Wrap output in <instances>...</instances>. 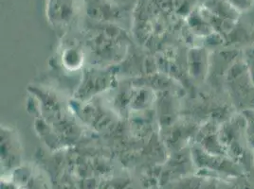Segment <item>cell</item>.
I'll list each match as a JSON object with an SVG mask.
<instances>
[{
  "label": "cell",
  "mask_w": 254,
  "mask_h": 189,
  "mask_svg": "<svg viewBox=\"0 0 254 189\" xmlns=\"http://www.w3.org/2000/svg\"><path fill=\"white\" fill-rule=\"evenodd\" d=\"M219 139L226 153L245 169L247 161L253 163V155L248 153L250 147L247 139V118L234 116L219 126Z\"/></svg>",
  "instance_id": "cell-1"
},
{
  "label": "cell",
  "mask_w": 254,
  "mask_h": 189,
  "mask_svg": "<svg viewBox=\"0 0 254 189\" xmlns=\"http://www.w3.org/2000/svg\"><path fill=\"white\" fill-rule=\"evenodd\" d=\"M190 73L196 79H204L208 73L209 56L205 48L197 47L190 50Z\"/></svg>",
  "instance_id": "cell-2"
},
{
  "label": "cell",
  "mask_w": 254,
  "mask_h": 189,
  "mask_svg": "<svg viewBox=\"0 0 254 189\" xmlns=\"http://www.w3.org/2000/svg\"><path fill=\"white\" fill-rule=\"evenodd\" d=\"M64 65L69 69H75L80 66L82 63V55L79 51H76L73 48L66 50L64 54Z\"/></svg>",
  "instance_id": "cell-3"
},
{
  "label": "cell",
  "mask_w": 254,
  "mask_h": 189,
  "mask_svg": "<svg viewBox=\"0 0 254 189\" xmlns=\"http://www.w3.org/2000/svg\"><path fill=\"white\" fill-rule=\"evenodd\" d=\"M244 63H245L246 67H247L249 76L252 80V83L254 85V47L248 49L245 52Z\"/></svg>",
  "instance_id": "cell-4"
},
{
  "label": "cell",
  "mask_w": 254,
  "mask_h": 189,
  "mask_svg": "<svg viewBox=\"0 0 254 189\" xmlns=\"http://www.w3.org/2000/svg\"><path fill=\"white\" fill-rule=\"evenodd\" d=\"M246 118H247V139L248 143L250 145L251 148L254 151V118H251V116L246 114H244Z\"/></svg>",
  "instance_id": "cell-5"
},
{
  "label": "cell",
  "mask_w": 254,
  "mask_h": 189,
  "mask_svg": "<svg viewBox=\"0 0 254 189\" xmlns=\"http://www.w3.org/2000/svg\"><path fill=\"white\" fill-rule=\"evenodd\" d=\"M233 8L238 11H248L254 5V0H228Z\"/></svg>",
  "instance_id": "cell-6"
},
{
  "label": "cell",
  "mask_w": 254,
  "mask_h": 189,
  "mask_svg": "<svg viewBox=\"0 0 254 189\" xmlns=\"http://www.w3.org/2000/svg\"><path fill=\"white\" fill-rule=\"evenodd\" d=\"M253 167L254 168V155H253Z\"/></svg>",
  "instance_id": "cell-7"
}]
</instances>
